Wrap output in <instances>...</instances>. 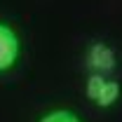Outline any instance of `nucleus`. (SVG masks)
<instances>
[{"mask_svg": "<svg viewBox=\"0 0 122 122\" xmlns=\"http://www.w3.org/2000/svg\"><path fill=\"white\" fill-rule=\"evenodd\" d=\"M85 94L94 106L99 108H110L120 101L122 87L117 80L108 75H96V73H89L87 75V85H85Z\"/></svg>", "mask_w": 122, "mask_h": 122, "instance_id": "obj_1", "label": "nucleus"}, {"mask_svg": "<svg viewBox=\"0 0 122 122\" xmlns=\"http://www.w3.org/2000/svg\"><path fill=\"white\" fill-rule=\"evenodd\" d=\"M38 122H82L73 110H66V108H54V110H47L45 115Z\"/></svg>", "mask_w": 122, "mask_h": 122, "instance_id": "obj_4", "label": "nucleus"}, {"mask_svg": "<svg viewBox=\"0 0 122 122\" xmlns=\"http://www.w3.org/2000/svg\"><path fill=\"white\" fill-rule=\"evenodd\" d=\"M21 56V40L10 24L0 21V73H7L16 66Z\"/></svg>", "mask_w": 122, "mask_h": 122, "instance_id": "obj_3", "label": "nucleus"}, {"mask_svg": "<svg viewBox=\"0 0 122 122\" xmlns=\"http://www.w3.org/2000/svg\"><path fill=\"white\" fill-rule=\"evenodd\" d=\"M85 68L96 75H113L117 68V52L103 40H94L85 49Z\"/></svg>", "mask_w": 122, "mask_h": 122, "instance_id": "obj_2", "label": "nucleus"}]
</instances>
